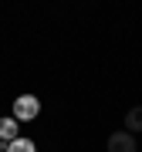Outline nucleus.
<instances>
[{
	"mask_svg": "<svg viewBox=\"0 0 142 152\" xmlns=\"http://www.w3.org/2000/svg\"><path fill=\"white\" fill-rule=\"evenodd\" d=\"M108 152H135V135L132 132H115V135H108Z\"/></svg>",
	"mask_w": 142,
	"mask_h": 152,
	"instance_id": "nucleus-2",
	"label": "nucleus"
},
{
	"mask_svg": "<svg viewBox=\"0 0 142 152\" xmlns=\"http://www.w3.org/2000/svg\"><path fill=\"white\" fill-rule=\"evenodd\" d=\"M37 112H41V102H37L34 95H20V98L14 102V118H17V122H34Z\"/></svg>",
	"mask_w": 142,
	"mask_h": 152,
	"instance_id": "nucleus-1",
	"label": "nucleus"
},
{
	"mask_svg": "<svg viewBox=\"0 0 142 152\" xmlns=\"http://www.w3.org/2000/svg\"><path fill=\"white\" fill-rule=\"evenodd\" d=\"M7 152H37V145H34L31 139H24V135H20V139H14L10 145H7Z\"/></svg>",
	"mask_w": 142,
	"mask_h": 152,
	"instance_id": "nucleus-5",
	"label": "nucleus"
},
{
	"mask_svg": "<svg viewBox=\"0 0 142 152\" xmlns=\"http://www.w3.org/2000/svg\"><path fill=\"white\" fill-rule=\"evenodd\" d=\"M0 139H4V145H10L14 139H20V132H17V118H0Z\"/></svg>",
	"mask_w": 142,
	"mask_h": 152,
	"instance_id": "nucleus-3",
	"label": "nucleus"
},
{
	"mask_svg": "<svg viewBox=\"0 0 142 152\" xmlns=\"http://www.w3.org/2000/svg\"><path fill=\"white\" fill-rule=\"evenodd\" d=\"M125 132H142V105L125 112Z\"/></svg>",
	"mask_w": 142,
	"mask_h": 152,
	"instance_id": "nucleus-4",
	"label": "nucleus"
}]
</instances>
